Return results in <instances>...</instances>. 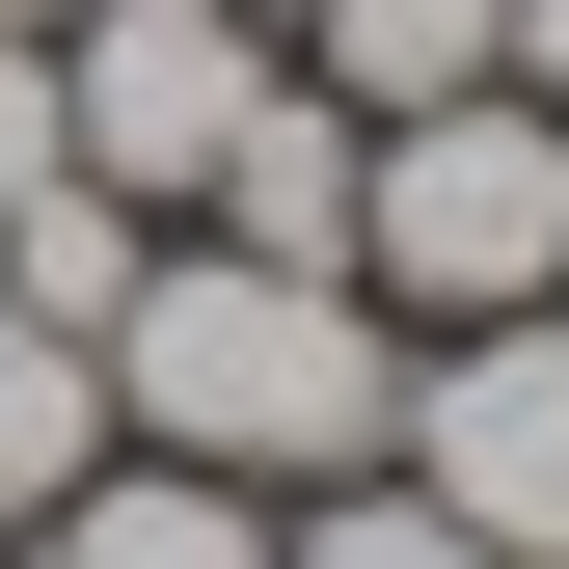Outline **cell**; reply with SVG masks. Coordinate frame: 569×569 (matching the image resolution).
<instances>
[{
    "instance_id": "cell-1",
    "label": "cell",
    "mask_w": 569,
    "mask_h": 569,
    "mask_svg": "<svg viewBox=\"0 0 569 569\" xmlns=\"http://www.w3.org/2000/svg\"><path fill=\"white\" fill-rule=\"evenodd\" d=\"M109 407L163 461H380V271H271V244H136V299L82 326Z\"/></svg>"
},
{
    "instance_id": "cell-2",
    "label": "cell",
    "mask_w": 569,
    "mask_h": 569,
    "mask_svg": "<svg viewBox=\"0 0 569 569\" xmlns=\"http://www.w3.org/2000/svg\"><path fill=\"white\" fill-rule=\"evenodd\" d=\"M352 271H407L435 326L569 299V109L461 82V109H352Z\"/></svg>"
},
{
    "instance_id": "cell-3",
    "label": "cell",
    "mask_w": 569,
    "mask_h": 569,
    "mask_svg": "<svg viewBox=\"0 0 569 569\" xmlns=\"http://www.w3.org/2000/svg\"><path fill=\"white\" fill-rule=\"evenodd\" d=\"M244 109H271V28H244V0H82V28H54V163H82V190H218Z\"/></svg>"
},
{
    "instance_id": "cell-4",
    "label": "cell",
    "mask_w": 569,
    "mask_h": 569,
    "mask_svg": "<svg viewBox=\"0 0 569 569\" xmlns=\"http://www.w3.org/2000/svg\"><path fill=\"white\" fill-rule=\"evenodd\" d=\"M407 435H435V516H461V542L569 569V326H542V299H516V326H461Z\"/></svg>"
},
{
    "instance_id": "cell-5",
    "label": "cell",
    "mask_w": 569,
    "mask_h": 569,
    "mask_svg": "<svg viewBox=\"0 0 569 569\" xmlns=\"http://www.w3.org/2000/svg\"><path fill=\"white\" fill-rule=\"evenodd\" d=\"M218 244H271V271H352V109H326V82H271V109L218 136Z\"/></svg>"
},
{
    "instance_id": "cell-6",
    "label": "cell",
    "mask_w": 569,
    "mask_h": 569,
    "mask_svg": "<svg viewBox=\"0 0 569 569\" xmlns=\"http://www.w3.org/2000/svg\"><path fill=\"white\" fill-rule=\"evenodd\" d=\"M28 569H271V516H244L218 461H163V488H109V461H82V488L28 516Z\"/></svg>"
},
{
    "instance_id": "cell-7",
    "label": "cell",
    "mask_w": 569,
    "mask_h": 569,
    "mask_svg": "<svg viewBox=\"0 0 569 569\" xmlns=\"http://www.w3.org/2000/svg\"><path fill=\"white\" fill-rule=\"evenodd\" d=\"M82 461H109V352L0 299V516H54V488H82Z\"/></svg>"
},
{
    "instance_id": "cell-8",
    "label": "cell",
    "mask_w": 569,
    "mask_h": 569,
    "mask_svg": "<svg viewBox=\"0 0 569 569\" xmlns=\"http://www.w3.org/2000/svg\"><path fill=\"white\" fill-rule=\"evenodd\" d=\"M326 28V109H461L488 82V0H299Z\"/></svg>"
},
{
    "instance_id": "cell-9",
    "label": "cell",
    "mask_w": 569,
    "mask_h": 569,
    "mask_svg": "<svg viewBox=\"0 0 569 569\" xmlns=\"http://www.w3.org/2000/svg\"><path fill=\"white\" fill-rule=\"evenodd\" d=\"M0 299H28V326H109V299H136V190H82V163H54L28 218H0Z\"/></svg>"
},
{
    "instance_id": "cell-10",
    "label": "cell",
    "mask_w": 569,
    "mask_h": 569,
    "mask_svg": "<svg viewBox=\"0 0 569 569\" xmlns=\"http://www.w3.org/2000/svg\"><path fill=\"white\" fill-rule=\"evenodd\" d=\"M271 569H516V542H461L435 488H352V516H299V542H271Z\"/></svg>"
},
{
    "instance_id": "cell-11",
    "label": "cell",
    "mask_w": 569,
    "mask_h": 569,
    "mask_svg": "<svg viewBox=\"0 0 569 569\" xmlns=\"http://www.w3.org/2000/svg\"><path fill=\"white\" fill-rule=\"evenodd\" d=\"M54 190V28H0V218Z\"/></svg>"
},
{
    "instance_id": "cell-12",
    "label": "cell",
    "mask_w": 569,
    "mask_h": 569,
    "mask_svg": "<svg viewBox=\"0 0 569 569\" xmlns=\"http://www.w3.org/2000/svg\"><path fill=\"white\" fill-rule=\"evenodd\" d=\"M244 28H271V0H244Z\"/></svg>"
},
{
    "instance_id": "cell-13",
    "label": "cell",
    "mask_w": 569,
    "mask_h": 569,
    "mask_svg": "<svg viewBox=\"0 0 569 569\" xmlns=\"http://www.w3.org/2000/svg\"><path fill=\"white\" fill-rule=\"evenodd\" d=\"M0 569H28V542H0Z\"/></svg>"
}]
</instances>
